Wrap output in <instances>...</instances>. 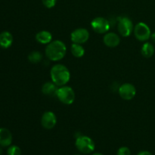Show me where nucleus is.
I'll return each instance as SVG.
<instances>
[{
	"label": "nucleus",
	"mask_w": 155,
	"mask_h": 155,
	"mask_svg": "<svg viewBox=\"0 0 155 155\" xmlns=\"http://www.w3.org/2000/svg\"><path fill=\"white\" fill-rule=\"evenodd\" d=\"M67 47L64 42L61 40L51 41L45 49L46 57L52 61H58L66 55Z\"/></svg>",
	"instance_id": "nucleus-1"
},
{
	"label": "nucleus",
	"mask_w": 155,
	"mask_h": 155,
	"mask_svg": "<svg viewBox=\"0 0 155 155\" xmlns=\"http://www.w3.org/2000/svg\"><path fill=\"white\" fill-rule=\"evenodd\" d=\"M51 81L58 86H65L71 79V73L66 66L63 64L54 65L50 71Z\"/></svg>",
	"instance_id": "nucleus-2"
},
{
	"label": "nucleus",
	"mask_w": 155,
	"mask_h": 155,
	"mask_svg": "<svg viewBox=\"0 0 155 155\" xmlns=\"http://www.w3.org/2000/svg\"><path fill=\"white\" fill-rule=\"evenodd\" d=\"M75 146L80 153L83 154H89L95 151V144L89 136H79L76 139Z\"/></svg>",
	"instance_id": "nucleus-3"
},
{
	"label": "nucleus",
	"mask_w": 155,
	"mask_h": 155,
	"mask_svg": "<svg viewBox=\"0 0 155 155\" xmlns=\"http://www.w3.org/2000/svg\"><path fill=\"white\" fill-rule=\"evenodd\" d=\"M56 96L61 102L67 105H70L72 104L75 100V92L71 86L65 85L60 86L58 89Z\"/></svg>",
	"instance_id": "nucleus-4"
},
{
	"label": "nucleus",
	"mask_w": 155,
	"mask_h": 155,
	"mask_svg": "<svg viewBox=\"0 0 155 155\" xmlns=\"http://www.w3.org/2000/svg\"><path fill=\"white\" fill-rule=\"evenodd\" d=\"M117 30L121 36L128 37L134 30L133 21L128 17H119L117 18Z\"/></svg>",
	"instance_id": "nucleus-5"
},
{
	"label": "nucleus",
	"mask_w": 155,
	"mask_h": 155,
	"mask_svg": "<svg viewBox=\"0 0 155 155\" xmlns=\"http://www.w3.org/2000/svg\"><path fill=\"white\" fill-rule=\"evenodd\" d=\"M134 36L140 42H145L151 38V32L150 27L144 22H139L133 30Z\"/></svg>",
	"instance_id": "nucleus-6"
},
{
	"label": "nucleus",
	"mask_w": 155,
	"mask_h": 155,
	"mask_svg": "<svg viewBox=\"0 0 155 155\" xmlns=\"http://www.w3.org/2000/svg\"><path fill=\"white\" fill-rule=\"evenodd\" d=\"M92 29L98 34H105L110 30V24L108 20L102 17H97L91 22Z\"/></svg>",
	"instance_id": "nucleus-7"
},
{
	"label": "nucleus",
	"mask_w": 155,
	"mask_h": 155,
	"mask_svg": "<svg viewBox=\"0 0 155 155\" xmlns=\"http://www.w3.org/2000/svg\"><path fill=\"white\" fill-rule=\"evenodd\" d=\"M89 39V30L85 28H77L74 30L71 34V39L73 43H86Z\"/></svg>",
	"instance_id": "nucleus-8"
},
{
	"label": "nucleus",
	"mask_w": 155,
	"mask_h": 155,
	"mask_svg": "<svg viewBox=\"0 0 155 155\" xmlns=\"http://www.w3.org/2000/svg\"><path fill=\"white\" fill-rule=\"evenodd\" d=\"M118 92L121 98L126 101H130L134 98L136 95V87L131 83H124L120 86Z\"/></svg>",
	"instance_id": "nucleus-9"
},
{
	"label": "nucleus",
	"mask_w": 155,
	"mask_h": 155,
	"mask_svg": "<svg viewBox=\"0 0 155 155\" xmlns=\"http://www.w3.org/2000/svg\"><path fill=\"white\" fill-rule=\"evenodd\" d=\"M57 124V117L52 111H45L41 118V125L45 130H51Z\"/></svg>",
	"instance_id": "nucleus-10"
},
{
	"label": "nucleus",
	"mask_w": 155,
	"mask_h": 155,
	"mask_svg": "<svg viewBox=\"0 0 155 155\" xmlns=\"http://www.w3.org/2000/svg\"><path fill=\"white\" fill-rule=\"evenodd\" d=\"M103 42L106 46L109 47V48H115L120 43V38L119 35H117V33L107 32L103 37Z\"/></svg>",
	"instance_id": "nucleus-11"
},
{
	"label": "nucleus",
	"mask_w": 155,
	"mask_h": 155,
	"mask_svg": "<svg viewBox=\"0 0 155 155\" xmlns=\"http://www.w3.org/2000/svg\"><path fill=\"white\" fill-rule=\"evenodd\" d=\"M12 142V133L6 128H0V146L9 147Z\"/></svg>",
	"instance_id": "nucleus-12"
},
{
	"label": "nucleus",
	"mask_w": 155,
	"mask_h": 155,
	"mask_svg": "<svg viewBox=\"0 0 155 155\" xmlns=\"http://www.w3.org/2000/svg\"><path fill=\"white\" fill-rule=\"evenodd\" d=\"M13 43V36L8 31H4L0 33V47L8 48Z\"/></svg>",
	"instance_id": "nucleus-13"
},
{
	"label": "nucleus",
	"mask_w": 155,
	"mask_h": 155,
	"mask_svg": "<svg viewBox=\"0 0 155 155\" xmlns=\"http://www.w3.org/2000/svg\"><path fill=\"white\" fill-rule=\"evenodd\" d=\"M58 86L52 81L46 82L42 86V92L47 96H56L58 91Z\"/></svg>",
	"instance_id": "nucleus-14"
},
{
	"label": "nucleus",
	"mask_w": 155,
	"mask_h": 155,
	"mask_svg": "<svg viewBox=\"0 0 155 155\" xmlns=\"http://www.w3.org/2000/svg\"><path fill=\"white\" fill-rule=\"evenodd\" d=\"M36 40L40 44L48 45L52 41V35L47 30H42L36 33Z\"/></svg>",
	"instance_id": "nucleus-15"
},
{
	"label": "nucleus",
	"mask_w": 155,
	"mask_h": 155,
	"mask_svg": "<svg viewBox=\"0 0 155 155\" xmlns=\"http://www.w3.org/2000/svg\"><path fill=\"white\" fill-rule=\"evenodd\" d=\"M141 53L142 56L146 58L152 57L154 54V47L151 42H145L142 45V48H141Z\"/></svg>",
	"instance_id": "nucleus-16"
},
{
	"label": "nucleus",
	"mask_w": 155,
	"mask_h": 155,
	"mask_svg": "<svg viewBox=\"0 0 155 155\" xmlns=\"http://www.w3.org/2000/svg\"><path fill=\"white\" fill-rule=\"evenodd\" d=\"M71 52L75 58H82L85 54V49L81 44L73 43L71 45Z\"/></svg>",
	"instance_id": "nucleus-17"
},
{
	"label": "nucleus",
	"mask_w": 155,
	"mask_h": 155,
	"mask_svg": "<svg viewBox=\"0 0 155 155\" xmlns=\"http://www.w3.org/2000/svg\"><path fill=\"white\" fill-rule=\"evenodd\" d=\"M42 59V54L39 51H33L28 55V61L32 64H37Z\"/></svg>",
	"instance_id": "nucleus-18"
},
{
	"label": "nucleus",
	"mask_w": 155,
	"mask_h": 155,
	"mask_svg": "<svg viewBox=\"0 0 155 155\" xmlns=\"http://www.w3.org/2000/svg\"><path fill=\"white\" fill-rule=\"evenodd\" d=\"M8 155H21V149L17 145H10L7 150Z\"/></svg>",
	"instance_id": "nucleus-19"
},
{
	"label": "nucleus",
	"mask_w": 155,
	"mask_h": 155,
	"mask_svg": "<svg viewBox=\"0 0 155 155\" xmlns=\"http://www.w3.org/2000/svg\"><path fill=\"white\" fill-rule=\"evenodd\" d=\"M42 2L47 8H52L55 6L57 0H42Z\"/></svg>",
	"instance_id": "nucleus-20"
},
{
	"label": "nucleus",
	"mask_w": 155,
	"mask_h": 155,
	"mask_svg": "<svg viewBox=\"0 0 155 155\" xmlns=\"http://www.w3.org/2000/svg\"><path fill=\"white\" fill-rule=\"evenodd\" d=\"M117 155H131V151L128 147H121L118 149Z\"/></svg>",
	"instance_id": "nucleus-21"
},
{
	"label": "nucleus",
	"mask_w": 155,
	"mask_h": 155,
	"mask_svg": "<svg viewBox=\"0 0 155 155\" xmlns=\"http://www.w3.org/2000/svg\"><path fill=\"white\" fill-rule=\"evenodd\" d=\"M137 155H153L148 151H141L138 153Z\"/></svg>",
	"instance_id": "nucleus-22"
},
{
	"label": "nucleus",
	"mask_w": 155,
	"mask_h": 155,
	"mask_svg": "<svg viewBox=\"0 0 155 155\" xmlns=\"http://www.w3.org/2000/svg\"><path fill=\"white\" fill-rule=\"evenodd\" d=\"M151 40L153 41V42H155V32H154V33H151Z\"/></svg>",
	"instance_id": "nucleus-23"
},
{
	"label": "nucleus",
	"mask_w": 155,
	"mask_h": 155,
	"mask_svg": "<svg viewBox=\"0 0 155 155\" xmlns=\"http://www.w3.org/2000/svg\"><path fill=\"white\" fill-rule=\"evenodd\" d=\"M91 155H104V154H101V153H94V154H92Z\"/></svg>",
	"instance_id": "nucleus-24"
},
{
	"label": "nucleus",
	"mask_w": 155,
	"mask_h": 155,
	"mask_svg": "<svg viewBox=\"0 0 155 155\" xmlns=\"http://www.w3.org/2000/svg\"><path fill=\"white\" fill-rule=\"evenodd\" d=\"M1 147L2 146H0V155H2V149Z\"/></svg>",
	"instance_id": "nucleus-25"
},
{
	"label": "nucleus",
	"mask_w": 155,
	"mask_h": 155,
	"mask_svg": "<svg viewBox=\"0 0 155 155\" xmlns=\"http://www.w3.org/2000/svg\"><path fill=\"white\" fill-rule=\"evenodd\" d=\"M74 155H81V154H74Z\"/></svg>",
	"instance_id": "nucleus-26"
}]
</instances>
